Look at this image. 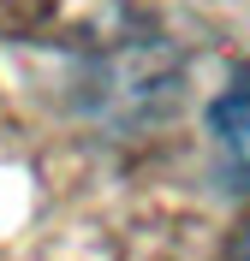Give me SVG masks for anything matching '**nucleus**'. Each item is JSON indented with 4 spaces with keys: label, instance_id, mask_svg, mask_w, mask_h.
<instances>
[{
    "label": "nucleus",
    "instance_id": "f03ea898",
    "mask_svg": "<svg viewBox=\"0 0 250 261\" xmlns=\"http://www.w3.org/2000/svg\"><path fill=\"white\" fill-rule=\"evenodd\" d=\"M244 261H250V249H244Z\"/></svg>",
    "mask_w": 250,
    "mask_h": 261
},
{
    "label": "nucleus",
    "instance_id": "f257e3e1",
    "mask_svg": "<svg viewBox=\"0 0 250 261\" xmlns=\"http://www.w3.org/2000/svg\"><path fill=\"white\" fill-rule=\"evenodd\" d=\"M209 130H215V148L226 154V166L250 178V65L209 101Z\"/></svg>",
    "mask_w": 250,
    "mask_h": 261
}]
</instances>
